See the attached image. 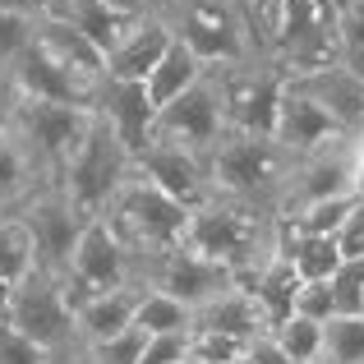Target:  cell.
Returning <instances> with one entry per match:
<instances>
[{"label": "cell", "instance_id": "cell-1", "mask_svg": "<svg viewBox=\"0 0 364 364\" xmlns=\"http://www.w3.org/2000/svg\"><path fill=\"white\" fill-rule=\"evenodd\" d=\"M185 245L235 272V282H245L282 249V217L254 203H235V198H203L189 208Z\"/></svg>", "mask_w": 364, "mask_h": 364}, {"label": "cell", "instance_id": "cell-2", "mask_svg": "<svg viewBox=\"0 0 364 364\" xmlns=\"http://www.w3.org/2000/svg\"><path fill=\"white\" fill-rule=\"evenodd\" d=\"M291 152L272 139V134H235L226 129L213 148L203 152L208 166V198H235V203H254L277 213V194L291 171Z\"/></svg>", "mask_w": 364, "mask_h": 364}, {"label": "cell", "instance_id": "cell-3", "mask_svg": "<svg viewBox=\"0 0 364 364\" xmlns=\"http://www.w3.org/2000/svg\"><path fill=\"white\" fill-rule=\"evenodd\" d=\"M97 217L134 254L139 282H143V267H148L152 258H161V254H171V249L185 245V226H189V208L176 203L171 194H161L148 176H139V171H129V180L111 194V203L102 208Z\"/></svg>", "mask_w": 364, "mask_h": 364}, {"label": "cell", "instance_id": "cell-4", "mask_svg": "<svg viewBox=\"0 0 364 364\" xmlns=\"http://www.w3.org/2000/svg\"><path fill=\"white\" fill-rule=\"evenodd\" d=\"M263 55L286 79H300V74L341 65L337 0H282Z\"/></svg>", "mask_w": 364, "mask_h": 364}, {"label": "cell", "instance_id": "cell-5", "mask_svg": "<svg viewBox=\"0 0 364 364\" xmlns=\"http://www.w3.org/2000/svg\"><path fill=\"white\" fill-rule=\"evenodd\" d=\"M152 14L203 65H231L245 55H258V42L235 0H161Z\"/></svg>", "mask_w": 364, "mask_h": 364}, {"label": "cell", "instance_id": "cell-6", "mask_svg": "<svg viewBox=\"0 0 364 364\" xmlns=\"http://www.w3.org/2000/svg\"><path fill=\"white\" fill-rule=\"evenodd\" d=\"M5 323L23 341H33L37 350H46V355H55V350L79 341V332H74V304L65 295V277L46 272V267H33L23 282L9 286Z\"/></svg>", "mask_w": 364, "mask_h": 364}, {"label": "cell", "instance_id": "cell-7", "mask_svg": "<svg viewBox=\"0 0 364 364\" xmlns=\"http://www.w3.org/2000/svg\"><path fill=\"white\" fill-rule=\"evenodd\" d=\"M208 70L217 74V88H222V102H226V129L272 134L277 107H282V92H286V74L263 51L231 65H208Z\"/></svg>", "mask_w": 364, "mask_h": 364}, {"label": "cell", "instance_id": "cell-8", "mask_svg": "<svg viewBox=\"0 0 364 364\" xmlns=\"http://www.w3.org/2000/svg\"><path fill=\"white\" fill-rule=\"evenodd\" d=\"M129 171H134V152L124 148V143L116 139V129L97 116V120H92L88 143H83L79 157L65 166L60 194L70 198L83 217H97L102 208L111 203V194L129 180Z\"/></svg>", "mask_w": 364, "mask_h": 364}, {"label": "cell", "instance_id": "cell-9", "mask_svg": "<svg viewBox=\"0 0 364 364\" xmlns=\"http://www.w3.org/2000/svg\"><path fill=\"white\" fill-rule=\"evenodd\" d=\"M346 194H355V134H341V139L291 161V171L282 180V194H277V217L286 222V217L304 213L314 203L346 198Z\"/></svg>", "mask_w": 364, "mask_h": 364}, {"label": "cell", "instance_id": "cell-10", "mask_svg": "<svg viewBox=\"0 0 364 364\" xmlns=\"http://www.w3.org/2000/svg\"><path fill=\"white\" fill-rule=\"evenodd\" d=\"M92 120H97L92 107H55V102H28L9 92V124L33 143V152L46 161L55 185H60L65 166L79 157V148L88 143Z\"/></svg>", "mask_w": 364, "mask_h": 364}, {"label": "cell", "instance_id": "cell-11", "mask_svg": "<svg viewBox=\"0 0 364 364\" xmlns=\"http://www.w3.org/2000/svg\"><path fill=\"white\" fill-rule=\"evenodd\" d=\"M60 277H65L70 304L79 309L88 295L124 286V282H139V263H134V254L116 240V231H111L102 217H88V226H83L79 245H74V254H70V267H65Z\"/></svg>", "mask_w": 364, "mask_h": 364}, {"label": "cell", "instance_id": "cell-12", "mask_svg": "<svg viewBox=\"0 0 364 364\" xmlns=\"http://www.w3.org/2000/svg\"><path fill=\"white\" fill-rule=\"evenodd\" d=\"M143 286H152V291L180 300L189 314H198L203 304H213L222 291H231L235 272H226L222 263H213V258L194 254L189 245H180V249H171V254L152 258V263L143 267Z\"/></svg>", "mask_w": 364, "mask_h": 364}, {"label": "cell", "instance_id": "cell-13", "mask_svg": "<svg viewBox=\"0 0 364 364\" xmlns=\"http://www.w3.org/2000/svg\"><path fill=\"white\" fill-rule=\"evenodd\" d=\"M157 139H171V143H185L194 152H208L217 139L226 134V102H222V88H217V74L203 70V79L194 83L189 92H180L176 102L157 111Z\"/></svg>", "mask_w": 364, "mask_h": 364}, {"label": "cell", "instance_id": "cell-14", "mask_svg": "<svg viewBox=\"0 0 364 364\" xmlns=\"http://www.w3.org/2000/svg\"><path fill=\"white\" fill-rule=\"evenodd\" d=\"M5 83L14 97H28V102H55V107H97V83L79 79V74H70L60 60H51V55L42 51V46H28L23 55H18L14 65L5 70Z\"/></svg>", "mask_w": 364, "mask_h": 364}, {"label": "cell", "instance_id": "cell-15", "mask_svg": "<svg viewBox=\"0 0 364 364\" xmlns=\"http://www.w3.org/2000/svg\"><path fill=\"white\" fill-rule=\"evenodd\" d=\"M18 217H23L28 235H33L37 267H46V272H65L74 245H79V235H83V226H88V217L60 194V185L46 189V194H37Z\"/></svg>", "mask_w": 364, "mask_h": 364}, {"label": "cell", "instance_id": "cell-16", "mask_svg": "<svg viewBox=\"0 0 364 364\" xmlns=\"http://www.w3.org/2000/svg\"><path fill=\"white\" fill-rule=\"evenodd\" d=\"M134 171L148 176L161 194H171L176 203L194 208L208 198V166H203V152L185 148V143H171V139H157L152 134L148 148L134 157Z\"/></svg>", "mask_w": 364, "mask_h": 364}, {"label": "cell", "instance_id": "cell-17", "mask_svg": "<svg viewBox=\"0 0 364 364\" xmlns=\"http://www.w3.org/2000/svg\"><path fill=\"white\" fill-rule=\"evenodd\" d=\"M46 189H55V176L33 152V143L14 124H5L0 129V217H18Z\"/></svg>", "mask_w": 364, "mask_h": 364}, {"label": "cell", "instance_id": "cell-18", "mask_svg": "<svg viewBox=\"0 0 364 364\" xmlns=\"http://www.w3.org/2000/svg\"><path fill=\"white\" fill-rule=\"evenodd\" d=\"M341 124L309 97L295 79H286V92H282V107H277V124H272V139L282 143L291 157H304V152L323 148V143L341 139Z\"/></svg>", "mask_w": 364, "mask_h": 364}, {"label": "cell", "instance_id": "cell-19", "mask_svg": "<svg viewBox=\"0 0 364 364\" xmlns=\"http://www.w3.org/2000/svg\"><path fill=\"white\" fill-rule=\"evenodd\" d=\"M97 111L102 120L116 129V139L124 148L139 157L143 148H148L152 129H157V107L148 102V92H143V83H120V79H107L97 92Z\"/></svg>", "mask_w": 364, "mask_h": 364}, {"label": "cell", "instance_id": "cell-20", "mask_svg": "<svg viewBox=\"0 0 364 364\" xmlns=\"http://www.w3.org/2000/svg\"><path fill=\"white\" fill-rule=\"evenodd\" d=\"M295 83H300L346 134L364 129V74L360 70H350V65H328V70L300 74Z\"/></svg>", "mask_w": 364, "mask_h": 364}, {"label": "cell", "instance_id": "cell-21", "mask_svg": "<svg viewBox=\"0 0 364 364\" xmlns=\"http://www.w3.org/2000/svg\"><path fill=\"white\" fill-rule=\"evenodd\" d=\"M42 18H60V23L79 28L83 37H92V42L111 55L120 46V37L129 33L143 14H124L111 0H42Z\"/></svg>", "mask_w": 364, "mask_h": 364}, {"label": "cell", "instance_id": "cell-22", "mask_svg": "<svg viewBox=\"0 0 364 364\" xmlns=\"http://www.w3.org/2000/svg\"><path fill=\"white\" fill-rule=\"evenodd\" d=\"M143 300V282H124V286H111V291H97L74 309V332H79L83 346L92 341H107L116 332L134 328V309Z\"/></svg>", "mask_w": 364, "mask_h": 364}, {"label": "cell", "instance_id": "cell-23", "mask_svg": "<svg viewBox=\"0 0 364 364\" xmlns=\"http://www.w3.org/2000/svg\"><path fill=\"white\" fill-rule=\"evenodd\" d=\"M37 46H42L51 60H60L70 74L88 83H107V51H102L92 37H83L79 28L60 23V18H37Z\"/></svg>", "mask_w": 364, "mask_h": 364}, {"label": "cell", "instance_id": "cell-24", "mask_svg": "<svg viewBox=\"0 0 364 364\" xmlns=\"http://www.w3.org/2000/svg\"><path fill=\"white\" fill-rule=\"evenodd\" d=\"M171 42V28L161 23L157 14H143L139 23L129 28V33L120 37V46L107 55V79H120V83H143L148 79V70L161 60V51H166Z\"/></svg>", "mask_w": 364, "mask_h": 364}, {"label": "cell", "instance_id": "cell-25", "mask_svg": "<svg viewBox=\"0 0 364 364\" xmlns=\"http://www.w3.org/2000/svg\"><path fill=\"white\" fill-rule=\"evenodd\" d=\"M194 332H222V337H235L240 346H249L258 332H272V328H267L258 300L235 282L231 291H222L213 304H203V309L194 314Z\"/></svg>", "mask_w": 364, "mask_h": 364}, {"label": "cell", "instance_id": "cell-26", "mask_svg": "<svg viewBox=\"0 0 364 364\" xmlns=\"http://www.w3.org/2000/svg\"><path fill=\"white\" fill-rule=\"evenodd\" d=\"M203 70H208V65L198 60V55L189 51V46L180 42V37H171V42H166V51H161V60L152 65V70H148V79H143V92H148V102L161 111L166 102H176L180 92H189V88H194V83L203 79Z\"/></svg>", "mask_w": 364, "mask_h": 364}, {"label": "cell", "instance_id": "cell-27", "mask_svg": "<svg viewBox=\"0 0 364 364\" xmlns=\"http://www.w3.org/2000/svg\"><path fill=\"white\" fill-rule=\"evenodd\" d=\"M240 286L258 300L267 328H277L282 318H291V314H295V291H300V277L291 272V263L282 258V249H277V254L267 258L263 267H254V272H249Z\"/></svg>", "mask_w": 364, "mask_h": 364}, {"label": "cell", "instance_id": "cell-28", "mask_svg": "<svg viewBox=\"0 0 364 364\" xmlns=\"http://www.w3.org/2000/svg\"><path fill=\"white\" fill-rule=\"evenodd\" d=\"M282 258L291 263V272L300 282H328L346 254H341L337 235H304V231H286L282 226Z\"/></svg>", "mask_w": 364, "mask_h": 364}, {"label": "cell", "instance_id": "cell-29", "mask_svg": "<svg viewBox=\"0 0 364 364\" xmlns=\"http://www.w3.org/2000/svg\"><path fill=\"white\" fill-rule=\"evenodd\" d=\"M318 364H364V314H332L323 323Z\"/></svg>", "mask_w": 364, "mask_h": 364}, {"label": "cell", "instance_id": "cell-30", "mask_svg": "<svg viewBox=\"0 0 364 364\" xmlns=\"http://www.w3.org/2000/svg\"><path fill=\"white\" fill-rule=\"evenodd\" d=\"M134 328H143L148 337H161V332H194V314L180 300L143 286V300H139V309H134Z\"/></svg>", "mask_w": 364, "mask_h": 364}, {"label": "cell", "instance_id": "cell-31", "mask_svg": "<svg viewBox=\"0 0 364 364\" xmlns=\"http://www.w3.org/2000/svg\"><path fill=\"white\" fill-rule=\"evenodd\" d=\"M37 267V249L28 235L23 217H0V282L14 286Z\"/></svg>", "mask_w": 364, "mask_h": 364}, {"label": "cell", "instance_id": "cell-32", "mask_svg": "<svg viewBox=\"0 0 364 364\" xmlns=\"http://www.w3.org/2000/svg\"><path fill=\"white\" fill-rule=\"evenodd\" d=\"M272 337H277V346H282L295 364H318V355H323V323L304 318V314L282 318L272 328Z\"/></svg>", "mask_w": 364, "mask_h": 364}, {"label": "cell", "instance_id": "cell-33", "mask_svg": "<svg viewBox=\"0 0 364 364\" xmlns=\"http://www.w3.org/2000/svg\"><path fill=\"white\" fill-rule=\"evenodd\" d=\"M360 194H346V198H328V203H314L304 208V213L286 217V231H304V235H341V226H346L350 208H355Z\"/></svg>", "mask_w": 364, "mask_h": 364}, {"label": "cell", "instance_id": "cell-34", "mask_svg": "<svg viewBox=\"0 0 364 364\" xmlns=\"http://www.w3.org/2000/svg\"><path fill=\"white\" fill-rule=\"evenodd\" d=\"M37 42V18L33 14H14V9H0V79L5 70Z\"/></svg>", "mask_w": 364, "mask_h": 364}, {"label": "cell", "instance_id": "cell-35", "mask_svg": "<svg viewBox=\"0 0 364 364\" xmlns=\"http://www.w3.org/2000/svg\"><path fill=\"white\" fill-rule=\"evenodd\" d=\"M337 33H341V65H364V0H337Z\"/></svg>", "mask_w": 364, "mask_h": 364}, {"label": "cell", "instance_id": "cell-36", "mask_svg": "<svg viewBox=\"0 0 364 364\" xmlns=\"http://www.w3.org/2000/svg\"><path fill=\"white\" fill-rule=\"evenodd\" d=\"M332 282V300H337V314H360L364 304V254L341 258V267L328 277Z\"/></svg>", "mask_w": 364, "mask_h": 364}, {"label": "cell", "instance_id": "cell-37", "mask_svg": "<svg viewBox=\"0 0 364 364\" xmlns=\"http://www.w3.org/2000/svg\"><path fill=\"white\" fill-rule=\"evenodd\" d=\"M143 346H148V332L124 328V332H116V337H107V341H92L88 355H92V364H139Z\"/></svg>", "mask_w": 364, "mask_h": 364}, {"label": "cell", "instance_id": "cell-38", "mask_svg": "<svg viewBox=\"0 0 364 364\" xmlns=\"http://www.w3.org/2000/svg\"><path fill=\"white\" fill-rule=\"evenodd\" d=\"M189 355L203 364H235L245 355V346L235 337H222V332H194L189 337Z\"/></svg>", "mask_w": 364, "mask_h": 364}, {"label": "cell", "instance_id": "cell-39", "mask_svg": "<svg viewBox=\"0 0 364 364\" xmlns=\"http://www.w3.org/2000/svg\"><path fill=\"white\" fill-rule=\"evenodd\" d=\"M295 314H304V318H314V323H328L332 314H337L332 282H300V291H295Z\"/></svg>", "mask_w": 364, "mask_h": 364}, {"label": "cell", "instance_id": "cell-40", "mask_svg": "<svg viewBox=\"0 0 364 364\" xmlns=\"http://www.w3.org/2000/svg\"><path fill=\"white\" fill-rule=\"evenodd\" d=\"M189 337H194V332H161V337H148L139 364H180L189 355Z\"/></svg>", "mask_w": 364, "mask_h": 364}, {"label": "cell", "instance_id": "cell-41", "mask_svg": "<svg viewBox=\"0 0 364 364\" xmlns=\"http://www.w3.org/2000/svg\"><path fill=\"white\" fill-rule=\"evenodd\" d=\"M235 5H240V14H245L249 33H254L258 51H263L267 33H272V18H277V9H282V0H235Z\"/></svg>", "mask_w": 364, "mask_h": 364}, {"label": "cell", "instance_id": "cell-42", "mask_svg": "<svg viewBox=\"0 0 364 364\" xmlns=\"http://www.w3.org/2000/svg\"><path fill=\"white\" fill-rule=\"evenodd\" d=\"M341 254L346 258H355V254H364V194L355 198V208H350V217H346V226H341Z\"/></svg>", "mask_w": 364, "mask_h": 364}, {"label": "cell", "instance_id": "cell-43", "mask_svg": "<svg viewBox=\"0 0 364 364\" xmlns=\"http://www.w3.org/2000/svg\"><path fill=\"white\" fill-rule=\"evenodd\" d=\"M245 360H249V364H295V360L286 355L282 346H277V337H272V332H258V337L245 346Z\"/></svg>", "mask_w": 364, "mask_h": 364}, {"label": "cell", "instance_id": "cell-44", "mask_svg": "<svg viewBox=\"0 0 364 364\" xmlns=\"http://www.w3.org/2000/svg\"><path fill=\"white\" fill-rule=\"evenodd\" d=\"M51 364H92V355H88V346H83V341H74V346L55 350V355H51Z\"/></svg>", "mask_w": 364, "mask_h": 364}, {"label": "cell", "instance_id": "cell-45", "mask_svg": "<svg viewBox=\"0 0 364 364\" xmlns=\"http://www.w3.org/2000/svg\"><path fill=\"white\" fill-rule=\"evenodd\" d=\"M0 9H14V14H33V18H42V0H0Z\"/></svg>", "mask_w": 364, "mask_h": 364}, {"label": "cell", "instance_id": "cell-46", "mask_svg": "<svg viewBox=\"0 0 364 364\" xmlns=\"http://www.w3.org/2000/svg\"><path fill=\"white\" fill-rule=\"evenodd\" d=\"M116 9H124V14H152V9L161 5V0H111Z\"/></svg>", "mask_w": 364, "mask_h": 364}, {"label": "cell", "instance_id": "cell-47", "mask_svg": "<svg viewBox=\"0 0 364 364\" xmlns=\"http://www.w3.org/2000/svg\"><path fill=\"white\" fill-rule=\"evenodd\" d=\"M355 194H364V139L355 134Z\"/></svg>", "mask_w": 364, "mask_h": 364}, {"label": "cell", "instance_id": "cell-48", "mask_svg": "<svg viewBox=\"0 0 364 364\" xmlns=\"http://www.w3.org/2000/svg\"><path fill=\"white\" fill-rule=\"evenodd\" d=\"M180 364H203V360H194V355H185V360H180Z\"/></svg>", "mask_w": 364, "mask_h": 364}, {"label": "cell", "instance_id": "cell-49", "mask_svg": "<svg viewBox=\"0 0 364 364\" xmlns=\"http://www.w3.org/2000/svg\"><path fill=\"white\" fill-rule=\"evenodd\" d=\"M360 74H364V65H360Z\"/></svg>", "mask_w": 364, "mask_h": 364}, {"label": "cell", "instance_id": "cell-50", "mask_svg": "<svg viewBox=\"0 0 364 364\" xmlns=\"http://www.w3.org/2000/svg\"><path fill=\"white\" fill-rule=\"evenodd\" d=\"M360 314H364V304H360Z\"/></svg>", "mask_w": 364, "mask_h": 364}]
</instances>
